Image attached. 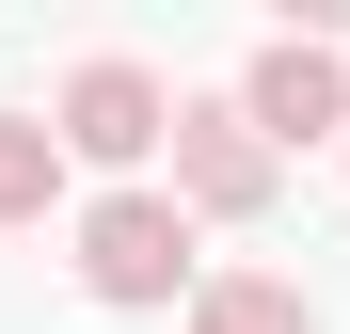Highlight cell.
<instances>
[{
    "label": "cell",
    "instance_id": "7a4b0ae2",
    "mask_svg": "<svg viewBox=\"0 0 350 334\" xmlns=\"http://www.w3.org/2000/svg\"><path fill=\"white\" fill-rule=\"evenodd\" d=\"M32 128L64 143V159H96V176H144V159H159V128H175V96L128 64V48H96V64H64V96H48Z\"/></svg>",
    "mask_w": 350,
    "mask_h": 334
},
{
    "label": "cell",
    "instance_id": "5b68a950",
    "mask_svg": "<svg viewBox=\"0 0 350 334\" xmlns=\"http://www.w3.org/2000/svg\"><path fill=\"white\" fill-rule=\"evenodd\" d=\"M191 334H319V303L286 270H191Z\"/></svg>",
    "mask_w": 350,
    "mask_h": 334
},
{
    "label": "cell",
    "instance_id": "277c9868",
    "mask_svg": "<svg viewBox=\"0 0 350 334\" xmlns=\"http://www.w3.org/2000/svg\"><path fill=\"white\" fill-rule=\"evenodd\" d=\"M223 111H239V128H255V143L286 159V143H319V128H350V64H334L319 32H271L255 64H239V96H223Z\"/></svg>",
    "mask_w": 350,
    "mask_h": 334
},
{
    "label": "cell",
    "instance_id": "3957f363",
    "mask_svg": "<svg viewBox=\"0 0 350 334\" xmlns=\"http://www.w3.org/2000/svg\"><path fill=\"white\" fill-rule=\"evenodd\" d=\"M80 287L96 303H175L191 287V223H175L159 191H96L80 207Z\"/></svg>",
    "mask_w": 350,
    "mask_h": 334
},
{
    "label": "cell",
    "instance_id": "6da1fadb",
    "mask_svg": "<svg viewBox=\"0 0 350 334\" xmlns=\"http://www.w3.org/2000/svg\"><path fill=\"white\" fill-rule=\"evenodd\" d=\"M159 159H175V223H255L271 191H286V159L239 128V111H223V96H175V128H159Z\"/></svg>",
    "mask_w": 350,
    "mask_h": 334
},
{
    "label": "cell",
    "instance_id": "8992f818",
    "mask_svg": "<svg viewBox=\"0 0 350 334\" xmlns=\"http://www.w3.org/2000/svg\"><path fill=\"white\" fill-rule=\"evenodd\" d=\"M48 207H64V143L32 111H0V223H48Z\"/></svg>",
    "mask_w": 350,
    "mask_h": 334
}]
</instances>
